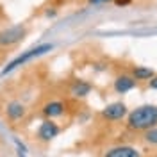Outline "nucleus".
Here are the masks:
<instances>
[{
    "label": "nucleus",
    "mask_w": 157,
    "mask_h": 157,
    "mask_svg": "<svg viewBox=\"0 0 157 157\" xmlns=\"http://www.w3.org/2000/svg\"><path fill=\"white\" fill-rule=\"evenodd\" d=\"M127 125L132 130H148L157 127V105H141L134 109L127 118Z\"/></svg>",
    "instance_id": "1"
},
{
    "label": "nucleus",
    "mask_w": 157,
    "mask_h": 157,
    "mask_svg": "<svg viewBox=\"0 0 157 157\" xmlns=\"http://www.w3.org/2000/svg\"><path fill=\"white\" fill-rule=\"evenodd\" d=\"M52 48H54V47H52L50 43H45V45H39V47H36V48H30V50H27V52H23L21 56H18L14 61H11L9 64L2 70V75H6V73L13 71L14 68H18V66H21V64H25V63H27V61H30V59L38 57V56H43V54H47V52H50Z\"/></svg>",
    "instance_id": "2"
},
{
    "label": "nucleus",
    "mask_w": 157,
    "mask_h": 157,
    "mask_svg": "<svg viewBox=\"0 0 157 157\" xmlns=\"http://www.w3.org/2000/svg\"><path fill=\"white\" fill-rule=\"evenodd\" d=\"M25 34H27V30H25V27H21V25L11 27V29H7V30H2V32H0V45H2V47L14 45V43H18L20 39H23Z\"/></svg>",
    "instance_id": "3"
},
{
    "label": "nucleus",
    "mask_w": 157,
    "mask_h": 157,
    "mask_svg": "<svg viewBox=\"0 0 157 157\" xmlns=\"http://www.w3.org/2000/svg\"><path fill=\"white\" fill-rule=\"evenodd\" d=\"M102 116L105 118V120H111V121L121 120V118L127 116V107H125V104H121V102L109 104L107 107L102 111Z\"/></svg>",
    "instance_id": "4"
},
{
    "label": "nucleus",
    "mask_w": 157,
    "mask_h": 157,
    "mask_svg": "<svg viewBox=\"0 0 157 157\" xmlns=\"http://www.w3.org/2000/svg\"><path fill=\"white\" fill-rule=\"evenodd\" d=\"M57 134H59V125L54 123L52 120H45L38 130V136L41 141H50V139H54Z\"/></svg>",
    "instance_id": "5"
},
{
    "label": "nucleus",
    "mask_w": 157,
    "mask_h": 157,
    "mask_svg": "<svg viewBox=\"0 0 157 157\" xmlns=\"http://www.w3.org/2000/svg\"><path fill=\"white\" fill-rule=\"evenodd\" d=\"M104 157H143V155L134 147H114L109 152H105Z\"/></svg>",
    "instance_id": "6"
},
{
    "label": "nucleus",
    "mask_w": 157,
    "mask_h": 157,
    "mask_svg": "<svg viewBox=\"0 0 157 157\" xmlns=\"http://www.w3.org/2000/svg\"><path fill=\"white\" fill-rule=\"evenodd\" d=\"M63 113H64V104L59 102V100H52L48 104H45V107H43V114L48 118V120L61 116Z\"/></svg>",
    "instance_id": "7"
},
{
    "label": "nucleus",
    "mask_w": 157,
    "mask_h": 157,
    "mask_svg": "<svg viewBox=\"0 0 157 157\" xmlns=\"http://www.w3.org/2000/svg\"><path fill=\"white\" fill-rule=\"evenodd\" d=\"M134 86H136V80H134V77H130V75H120L114 80V89H116L118 93H127Z\"/></svg>",
    "instance_id": "8"
},
{
    "label": "nucleus",
    "mask_w": 157,
    "mask_h": 157,
    "mask_svg": "<svg viewBox=\"0 0 157 157\" xmlns=\"http://www.w3.org/2000/svg\"><path fill=\"white\" fill-rule=\"evenodd\" d=\"M6 113H7V118L13 120V121L21 120V118L25 116V105L21 102H11L9 105H7V109H6Z\"/></svg>",
    "instance_id": "9"
},
{
    "label": "nucleus",
    "mask_w": 157,
    "mask_h": 157,
    "mask_svg": "<svg viewBox=\"0 0 157 157\" xmlns=\"http://www.w3.org/2000/svg\"><path fill=\"white\" fill-rule=\"evenodd\" d=\"M91 91V84L84 82V80H75V84L71 86V95L73 97H86Z\"/></svg>",
    "instance_id": "10"
},
{
    "label": "nucleus",
    "mask_w": 157,
    "mask_h": 157,
    "mask_svg": "<svg viewBox=\"0 0 157 157\" xmlns=\"http://www.w3.org/2000/svg\"><path fill=\"white\" fill-rule=\"evenodd\" d=\"M152 77H155L154 70L145 68V66H137V68H134V80H150Z\"/></svg>",
    "instance_id": "11"
},
{
    "label": "nucleus",
    "mask_w": 157,
    "mask_h": 157,
    "mask_svg": "<svg viewBox=\"0 0 157 157\" xmlns=\"http://www.w3.org/2000/svg\"><path fill=\"white\" fill-rule=\"evenodd\" d=\"M145 141L150 143V145H157V127L148 128L147 132H145Z\"/></svg>",
    "instance_id": "12"
},
{
    "label": "nucleus",
    "mask_w": 157,
    "mask_h": 157,
    "mask_svg": "<svg viewBox=\"0 0 157 157\" xmlns=\"http://www.w3.org/2000/svg\"><path fill=\"white\" fill-rule=\"evenodd\" d=\"M150 89H155V91H157V77L150 78Z\"/></svg>",
    "instance_id": "13"
},
{
    "label": "nucleus",
    "mask_w": 157,
    "mask_h": 157,
    "mask_svg": "<svg viewBox=\"0 0 157 157\" xmlns=\"http://www.w3.org/2000/svg\"><path fill=\"white\" fill-rule=\"evenodd\" d=\"M130 0H116V4H128Z\"/></svg>",
    "instance_id": "14"
},
{
    "label": "nucleus",
    "mask_w": 157,
    "mask_h": 157,
    "mask_svg": "<svg viewBox=\"0 0 157 157\" xmlns=\"http://www.w3.org/2000/svg\"><path fill=\"white\" fill-rule=\"evenodd\" d=\"M91 2H93V4H98V2H104V0H91Z\"/></svg>",
    "instance_id": "15"
}]
</instances>
